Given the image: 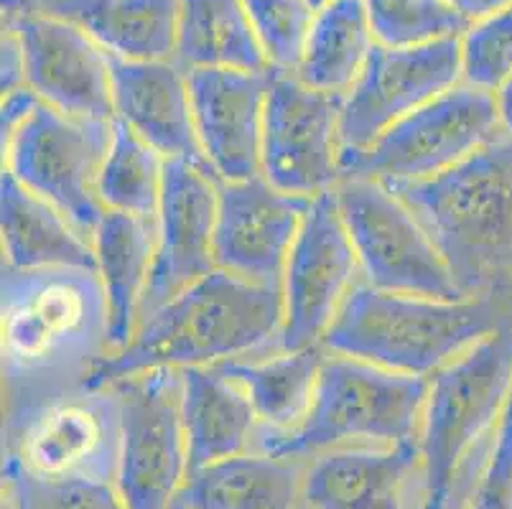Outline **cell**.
<instances>
[{
  "mask_svg": "<svg viewBox=\"0 0 512 509\" xmlns=\"http://www.w3.org/2000/svg\"><path fill=\"white\" fill-rule=\"evenodd\" d=\"M426 395L428 377L327 352L306 418L293 431L258 433L253 451L314 459L334 448L418 441Z\"/></svg>",
  "mask_w": 512,
  "mask_h": 509,
  "instance_id": "6",
  "label": "cell"
},
{
  "mask_svg": "<svg viewBox=\"0 0 512 509\" xmlns=\"http://www.w3.org/2000/svg\"><path fill=\"white\" fill-rule=\"evenodd\" d=\"M174 62L184 72H271L242 0H179Z\"/></svg>",
  "mask_w": 512,
  "mask_h": 509,
  "instance_id": "26",
  "label": "cell"
},
{
  "mask_svg": "<svg viewBox=\"0 0 512 509\" xmlns=\"http://www.w3.org/2000/svg\"><path fill=\"white\" fill-rule=\"evenodd\" d=\"M502 326H512L507 293L444 301L377 291L360 280L321 347L400 375L431 377Z\"/></svg>",
  "mask_w": 512,
  "mask_h": 509,
  "instance_id": "5",
  "label": "cell"
},
{
  "mask_svg": "<svg viewBox=\"0 0 512 509\" xmlns=\"http://www.w3.org/2000/svg\"><path fill=\"white\" fill-rule=\"evenodd\" d=\"M441 252L462 296L512 286V138L502 133L446 174L390 186Z\"/></svg>",
  "mask_w": 512,
  "mask_h": 509,
  "instance_id": "4",
  "label": "cell"
},
{
  "mask_svg": "<svg viewBox=\"0 0 512 509\" xmlns=\"http://www.w3.org/2000/svg\"><path fill=\"white\" fill-rule=\"evenodd\" d=\"M375 46L365 0H334L316 11L293 74L311 90L344 97L365 72Z\"/></svg>",
  "mask_w": 512,
  "mask_h": 509,
  "instance_id": "28",
  "label": "cell"
},
{
  "mask_svg": "<svg viewBox=\"0 0 512 509\" xmlns=\"http://www.w3.org/2000/svg\"><path fill=\"white\" fill-rule=\"evenodd\" d=\"M34 11L74 23L123 62H174L179 0H41Z\"/></svg>",
  "mask_w": 512,
  "mask_h": 509,
  "instance_id": "23",
  "label": "cell"
},
{
  "mask_svg": "<svg viewBox=\"0 0 512 509\" xmlns=\"http://www.w3.org/2000/svg\"><path fill=\"white\" fill-rule=\"evenodd\" d=\"M0 334L6 413L87 385L110 357V311L97 270L3 268Z\"/></svg>",
  "mask_w": 512,
  "mask_h": 509,
  "instance_id": "1",
  "label": "cell"
},
{
  "mask_svg": "<svg viewBox=\"0 0 512 509\" xmlns=\"http://www.w3.org/2000/svg\"><path fill=\"white\" fill-rule=\"evenodd\" d=\"M459 44L462 82L495 95L512 74V3L469 23Z\"/></svg>",
  "mask_w": 512,
  "mask_h": 509,
  "instance_id": "33",
  "label": "cell"
},
{
  "mask_svg": "<svg viewBox=\"0 0 512 509\" xmlns=\"http://www.w3.org/2000/svg\"><path fill=\"white\" fill-rule=\"evenodd\" d=\"M41 0H8V11H34Z\"/></svg>",
  "mask_w": 512,
  "mask_h": 509,
  "instance_id": "39",
  "label": "cell"
},
{
  "mask_svg": "<svg viewBox=\"0 0 512 509\" xmlns=\"http://www.w3.org/2000/svg\"><path fill=\"white\" fill-rule=\"evenodd\" d=\"M271 72H186L199 146L209 174L217 181H248L260 176V140Z\"/></svg>",
  "mask_w": 512,
  "mask_h": 509,
  "instance_id": "18",
  "label": "cell"
},
{
  "mask_svg": "<svg viewBox=\"0 0 512 509\" xmlns=\"http://www.w3.org/2000/svg\"><path fill=\"white\" fill-rule=\"evenodd\" d=\"M507 296H510V298H512V286H510V291H507Z\"/></svg>",
  "mask_w": 512,
  "mask_h": 509,
  "instance_id": "41",
  "label": "cell"
},
{
  "mask_svg": "<svg viewBox=\"0 0 512 509\" xmlns=\"http://www.w3.org/2000/svg\"><path fill=\"white\" fill-rule=\"evenodd\" d=\"M446 3L454 6L469 23H474L479 21V18L490 16V13L505 8L507 3H512V0H446Z\"/></svg>",
  "mask_w": 512,
  "mask_h": 509,
  "instance_id": "37",
  "label": "cell"
},
{
  "mask_svg": "<svg viewBox=\"0 0 512 509\" xmlns=\"http://www.w3.org/2000/svg\"><path fill=\"white\" fill-rule=\"evenodd\" d=\"M413 476L421 482L418 441L334 448L309 459V509H406Z\"/></svg>",
  "mask_w": 512,
  "mask_h": 509,
  "instance_id": "20",
  "label": "cell"
},
{
  "mask_svg": "<svg viewBox=\"0 0 512 509\" xmlns=\"http://www.w3.org/2000/svg\"><path fill=\"white\" fill-rule=\"evenodd\" d=\"M41 97L34 90L23 87V90L3 95V118H0V133H3V146L21 130V125L34 115L36 107L41 105Z\"/></svg>",
  "mask_w": 512,
  "mask_h": 509,
  "instance_id": "36",
  "label": "cell"
},
{
  "mask_svg": "<svg viewBox=\"0 0 512 509\" xmlns=\"http://www.w3.org/2000/svg\"><path fill=\"white\" fill-rule=\"evenodd\" d=\"M512 400V326L492 331L428 377L418 428V509H467Z\"/></svg>",
  "mask_w": 512,
  "mask_h": 509,
  "instance_id": "3",
  "label": "cell"
},
{
  "mask_svg": "<svg viewBox=\"0 0 512 509\" xmlns=\"http://www.w3.org/2000/svg\"><path fill=\"white\" fill-rule=\"evenodd\" d=\"M3 95L23 90L26 84V49L13 26H3Z\"/></svg>",
  "mask_w": 512,
  "mask_h": 509,
  "instance_id": "35",
  "label": "cell"
},
{
  "mask_svg": "<svg viewBox=\"0 0 512 509\" xmlns=\"http://www.w3.org/2000/svg\"><path fill=\"white\" fill-rule=\"evenodd\" d=\"M268 64L276 72H296L316 11L309 0H242Z\"/></svg>",
  "mask_w": 512,
  "mask_h": 509,
  "instance_id": "32",
  "label": "cell"
},
{
  "mask_svg": "<svg viewBox=\"0 0 512 509\" xmlns=\"http://www.w3.org/2000/svg\"><path fill=\"white\" fill-rule=\"evenodd\" d=\"M467 509H512V400Z\"/></svg>",
  "mask_w": 512,
  "mask_h": 509,
  "instance_id": "34",
  "label": "cell"
},
{
  "mask_svg": "<svg viewBox=\"0 0 512 509\" xmlns=\"http://www.w3.org/2000/svg\"><path fill=\"white\" fill-rule=\"evenodd\" d=\"M214 227L217 179L197 163L166 161L156 217V255L143 316L217 270Z\"/></svg>",
  "mask_w": 512,
  "mask_h": 509,
  "instance_id": "17",
  "label": "cell"
},
{
  "mask_svg": "<svg viewBox=\"0 0 512 509\" xmlns=\"http://www.w3.org/2000/svg\"><path fill=\"white\" fill-rule=\"evenodd\" d=\"M377 44L403 49L459 39L469 21L446 0H365Z\"/></svg>",
  "mask_w": 512,
  "mask_h": 509,
  "instance_id": "30",
  "label": "cell"
},
{
  "mask_svg": "<svg viewBox=\"0 0 512 509\" xmlns=\"http://www.w3.org/2000/svg\"><path fill=\"white\" fill-rule=\"evenodd\" d=\"M26 49V84L69 118L115 120L113 56L74 23L44 11H8Z\"/></svg>",
  "mask_w": 512,
  "mask_h": 509,
  "instance_id": "16",
  "label": "cell"
},
{
  "mask_svg": "<svg viewBox=\"0 0 512 509\" xmlns=\"http://www.w3.org/2000/svg\"><path fill=\"white\" fill-rule=\"evenodd\" d=\"M342 100L311 90L296 74L273 69L260 140V176L268 184L306 199L339 184Z\"/></svg>",
  "mask_w": 512,
  "mask_h": 509,
  "instance_id": "13",
  "label": "cell"
},
{
  "mask_svg": "<svg viewBox=\"0 0 512 509\" xmlns=\"http://www.w3.org/2000/svg\"><path fill=\"white\" fill-rule=\"evenodd\" d=\"M179 372L189 474L250 454L260 420L245 387L227 375L220 364L186 367Z\"/></svg>",
  "mask_w": 512,
  "mask_h": 509,
  "instance_id": "21",
  "label": "cell"
},
{
  "mask_svg": "<svg viewBox=\"0 0 512 509\" xmlns=\"http://www.w3.org/2000/svg\"><path fill=\"white\" fill-rule=\"evenodd\" d=\"M281 324V291L212 270L143 316L133 339L110 354L87 385L102 387L138 372L214 367L276 352Z\"/></svg>",
  "mask_w": 512,
  "mask_h": 509,
  "instance_id": "2",
  "label": "cell"
},
{
  "mask_svg": "<svg viewBox=\"0 0 512 509\" xmlns=\"http://www.w3.org/2000/svg\"><path fill=\"white\" fill-rule=\"evenodd\" d=\"M311 3V8H314V11H319V8H324V6H329V3H334V0H309Z\"/></svg>",
  "mask_w": 512,
  "mask_h": 509,
  "instance_id": "40",
  "label": "cell"
},
{
  "mask_svg": "<svg viewBox=\"0 0 512 509\" xmlns=\"http://www.w3.org/2000/svg\"><path fill=\"white\" fill-rule=\"evenodd\" d=\"M113 102L115 120L128 125L166 161L207 168L194 125L189 79L179 64L113 59Z\"/></svg>",
  "mask_w": 512,
  "mask_h": 509,
  "instance_id": "19",
  "label": "cell"
},
{
  "mask_svg": "<svg viewBox=\"0 0 512 509\" xmlns=\"http://www.w3.org/2000/svg\"><path fill=\"white\" fill-rule=\"evenodd\" d=\"M500 135L495 95L462 82L385 130L372 146L344 153L342 179L360 176L385 186L434 179Z\"/></svg>",
  "mask_w": 512,
  "mask_h": 509,
  "instance_id": "8",
  "label": "cell"
},
{
  "mask_svg": "<svg viewBox=\"0 0 512 509\" xmlns=\"http://www.w3.org/2000/svg\"><path fill=\"white\" fill-rule=\"evenodd\" d=\"M92 245L110 311V354H115L133 339L141 324L156 255V222L105 212Z\"/></svg>",
  "mask_w": 512,
  "mask_h": 509,
  "instance_id": "25",
  "label": "cell"
},
{
  "mask_svg": "<svg viewBox=\"0 0 512 509\" xmlns=\"http://www.w3.org/2000/svg\"><path fill=\"white\" fill-rule=\"evenodd\" d=\"M324 359L327 349L311 347L301 352H263L220 367L248 392L260 420L258 433H286L309 413Z\"/></svg>",
  "mask_w": 512,
  "mask_h": 509,
  "instance_id": "27",
  "label": "cell"
},
{
  "mask_svg": "<svg viewBox=\"0 0 512 509\" xmlns=\"http://www.w3.org/2000/svg\"><path fill=\"white\" fill-rule=\"evenodd\" d=\"M3 509H128L115 484L49 479L3 459Z\"/></svg>",
  "mask_w": 512,
  "mask_h": 509,
  "instance_id": "31",
  "label": "cell"
},
{
  "mask_svg": "<svg viewBox=\"0 0 512 509\" xmlns=\"http://www.w3.org/2000/svg\"><path fill=\"white\" fill-rule=\"evenodd\" d=\"M166 158L153 151L125 123L115 120L113 140L97 179V196L105 212L156 222L164 191Z\"/></svg>",
  "mask_w": 512,
  "mask_h": 509,
  "instance_id": "29",
  "label": "cell"
},
{
  "mask_svg": "<svg viewBox=\"0 0 512 509\" xmlns=\"http://www.w3.org/2000/svg\"><path fill=\"white\" fill-rule=\"evenodd\" d=\"M367 286L426 298H467L456 288L434 240L390 186L344 176L334 186Z\"/></svg>",
  "mask_w": 512,
  "mask_h": 509,
  "instance_id": "9",
  "label": "cell"
},
{
  "mask_svg": "<svg viewBox=\"0 0 512 509\" xmlns=\"http://www.w3.org/2000/svg\"><path fill=\"white\" fill-rule=\"evenodd\" d=\"M497 115H500L502 133L512 138V74L500 84V90L495 92Z\"/></svg>",
  "mask_w": 512,
  "mask_h": 509,
  "instance_id": "38",
  "label": "cell"
},
{
  "mask_svg": "<svg viewBox=\"0 0 512 509\" xmlns=\"http://www.w3.org/2000/svg\"><path fill=\"white\" fill-rule=\"evenodd\" d=\"M3 418V459L49 479L115 484L120 403L113 385L69 387Z\"/></svg>",
  "mask_w": 512,
  "mask_h": 509,
  "instance_id": "7",
  "label": "cell"
},
{
  "mask_svg": "<svg viewBox=\"0 0 512 509\" xmlns=\"http://www.w3.org/2000/svg\"><path fill=\"white\" fill-rule=\"evenodd\" d=\"M309 207L311 199L278 191L263 176L217 181V270L281 291L293 242Z\"/></svg>",
  "mask_w": 512,
  "mask_h": 509,
  "instance_id": "15",
  "label": "cell"
},
{
  "mask_svg": "<svg viewBox=\"0 0 512 509\" xmlns=\"http://www.w3.org/2000/svg\"><path fill=\"white\" fill-rule=\"evenodd\" d=\"M306 471L301 456L250 451L192 471L174 509H309Z\"/></svg>",
  "mask_w": 512,
  "mask_h": 509,
  "instance_id": "22",
  "label": "cell"
},
{
  "mask_svg": "<svg viewBox=\"0 0 512 509\" xmlns=\"http://www.w3.org/2000/svg\"><path fill=\"white\" fill-rule=\"evenodd\" d=\"M115 120L69 118L41 102L3 146V171L51 207H57L92 240L105 217L97 179L105 163Z\"/></svg>",
  "mask_w": 512,
  "mask_h": 509,
  "instance_id": "10",
  "label": "cell"
},
{
  "mask_svg": "<svg viewBox=\"0 0 512 509\" xmlns=\"http://www.w3.org/2000/svg\"><path fill=\"white\" fill-rule=\"evenodd\" d=\"M110 385L120 403L115 489L128 509H174L189 476L181 372H138Z\"/></svg>",
  "mask_w": 512,
  "mask_h": 509,
  "instance_id": "11",
  "label": "cell"
},
{
  "mask_svg": "<svg viewBox=\"0 0 512 509\" xmlns=\"http://www.w3.org/2000/svg\"><path fill=\"white\" fill-rule=\"evenodd\" d=\"M459 39L403 49L377 44L367 59L365 72L342 100V156L372 146L385 130L408 118L418 107L462 84Z\"/></svg>",
  "mask_w": 512,
  "mask_h": 509,
  "instance_id": "14",
  "label": "cell"
},
{
  "mask_svg": "<svg viewBox=\"0 0 512 509\" xmlns=\"http://www.w3.org/2000/svg\"><path fill=\"white\" fill-rule=\"evenodd\" d=\"M360 280V260L334 189L314 196L283 275V324L276 352L321 347Z\"/></svg>",
  "mask_w": 512,
  "mask_h": 509,
  "instance_id": "12",
  "label": "cell"
},
{
  "mask_svg": "<svg viewBox=\"0 0 512 509\" xmlns=\"http://www.w3.org/2000/svg\"><path fill=\"white\" fill-rule=\"evenodd\" d=\"M3 268L97 270L95 245L57 207L18 184L8 171L0 179Z\"/></svg>",
  "mask_w": 512,
  "mask_h": 509,
  "instance_id": "24",
  "label": "cell"
}]
</instances>
